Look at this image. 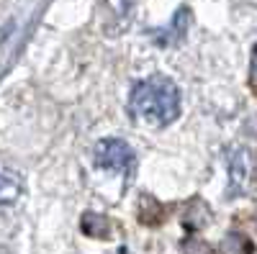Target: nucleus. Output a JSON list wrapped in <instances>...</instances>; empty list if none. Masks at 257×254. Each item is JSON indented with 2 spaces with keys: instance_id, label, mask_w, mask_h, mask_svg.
Segmentation results:
<instances>
[{
  "instance_id": "obj_1",
  "label": "nucleus",
  "mask_w": 257,
  "mask_h": 254,
  "mask_svg": "<svg viewBox=\"0 0 257 254\" xmlns=\"http://www.w3.org/2000/svg\"><path fill=\"white\" fill-rule=\"evenodd\" d=\"M128 116L149 129H162V126L173 123L180 116L178 85L162 75H152L137 82L128 95Z\"/></svg>"
},
{
  "instance_id": "obj_2",
  "label": "nucleus",
  "mask_w": 257,
  "mask_h": 254,
  "mask_svg": "<svg viewBox=\"0 0 257 254\" xmlns=\"http://www.w3.org/2000/svg\"><path fill=\"white\" fill-rule=\"evenodd\" d=\"M95 164L105 172H134V164H137V157H134V149L128 146L126 141L121 139H103L95 144Z\"/></svg>"
},
{
  "instance_id": "obj_3",
  "label": "nucleus",
  "mask_w": 257,
  "mask_h": 254,
  "mask_svg": "<svg viewBox=\"0 0 257 254\" xmlns=\"http://www.w3.org/2000/svg\"><path fill=\"white\" fill-rule=\"evenodd\" d=\"M254 175V159L252 152L239 146L229 154V190L231 193H244L249 180Z\"/></svg>"
},
{
  "instance_id": "obj_4",
  "label": "nucleus",
  "mask_w": 257,
  "mask_h": 254,
  "mask_svg": "<svg viewBox=\"0 0 257 254\" xmlns=\"http://www.w3.org/2000/svg\"><path fill=\"white\" fill-rule=\"evenodd\" d=\"M24 190H26V185L18 172H8V169L0 172V210L13 208L21 200V195H24Z\"/></svg>"
},
{
  "instance_id": "obj_5",
  "label": "nucleus",
  "mask_w": 257,
  "mask_h": 254,
  "mask_svg": "<svg viewBox=\"0 0 257 254\" xmlns=\"http://www.w3.org/2000/svg\"><path fill=\"white\" fill-rule=\"evenodd\" d=\"M82 231L93 239H103V236H108L111 223H108V218H103L98 213H85L82 216Z\"/></svg>"
},
{
  "instance_id": "obj_6",
  "label": "nucleus",
  "mask_w": 257,
  "mask_h": 254,
  "mask_svg": "<svg viewBox=\"0 0 257 254\" xmlns=\"http://www.w3.org/2000/svg\"><path fill=\"white\" fill-rule=\"evenodd\" d=\"M105 8H108L111 18H113V24L123 26L128 18H132V11L137 6V0H103Z\"/></svg>"
},
{
  "instance_id": "obj_7",
  "label": "nucleus",
  "mask_w": 257,
  "mask_h": 254,
  "mask_svg": "<svg viewBox=\"0 0 257 254\" xmlns=\"http://www.w3.org/2000/svg\"><path fill=\"white\" fill-rule=\"evenodd\" d=\"M221 249H224V254H252L254 251L252 241L247 236H242V234H226Z\"/></svg>"
},
{
  "instance_id": "obj_8",
  "label": "nucleus",
  "mask_w": 257,
  "mask_h": 254,
  "mask_svg": "<svg viewBox=\"0 0 257 254\" xmlns=\"http://www.w3.org/2000/svg\"><path fill=\"white\" fill-rule=\"evenodd\" d=\"M249 88H252V93L257 95V47H254L252 62H249Z\"/></svg>"
}]
</instances>
